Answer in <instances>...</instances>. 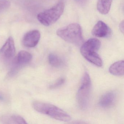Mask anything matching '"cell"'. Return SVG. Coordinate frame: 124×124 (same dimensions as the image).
Returning <instances> with one entry per match:
<instances>
[{"instance_id": "6da1fadb", "label": "cell", "mask_w": 124, "mask_h": 124, "mask_svg": "<svg viewBox=\"0 0 124 124\" xmlns=\"http://www.w3.org/2000/svg\"><path fill=\"white\" fill-rule=\"evenodd\" d=\"M32 107L37 111L55 119L66 122L71 120V117L66 112L53 104L41 101H35L32 103Z\"/></svg>"}, {"instance_id": "7a4b0ae2", "label": "cell", "mask_w": 124, "mask_h": 124, "mask_svg": "<svg viewBox=\"0 0 124 124\" xmlns=\"http://www.w3.org/2000/svg\"><path fill=\"white\" fill-rule=\"evenodd\" d=\"M101 46L99 40L91 38L83 44L80 50L81 54L85 59L98 67L103 65L102 60L97 53Z\"/></svg>"}, {"instance_id": "3957f363", "label": "cell", "mask_w": 124, "mask_h": 124, "mask_svg": "<svg viewBox=\"0 0 124 124\" xmlns=\"http://www.w3.org/2000/svg\"><path fill=\"white\" fill-rule=\"evenodd\" d=\"M56 34L66 42L76 46H79L83 41L81 27L76 23L71 24L59 29L56 31Z\"/></svg>"}, {"instance_id": "277c9868", "label": "cell", "mask_w": 124, "mask_h": 124, "mask_svg": "<svg viewBox=\"0 0 124 124\" xmlns=\"http://www.w3.org/2000/svg\"><path fill=\"white\" fill-rule=\"evenodd\" d=\"M64 8V3L59 2L50 9L40 13L38 15V19L44 26H50L58 20L63 14Z\"/></svg>"}, {"instance_id": "5b68a950", "label": "cell", "mask_w": 124, "mask_h": 124, "mask_svg": "<svg viewBox=\"0 0 124 124\" xmlns=\"http://www.w3.org/2000/svg\"><path fill=\"white\" fill-rule=\"evenodd\" d=\"M91 88V82L90 75L85 72L82 80L81 85L77 94V100L80 107L85 109L89 103Z\"/></svg>"}, {"instance_id": "8992f818", "label": "cell", "mask_w": 124, "mask_h": 124, "mask_svg": "<svg viewBox=\"0 0 124 124\" xmlns=\"http://www.w3.org/2000/svg\"><path fill=\"white\" fill-rule=\"evenodd\" d=\"M32 59V55L30 53L25 51H20L14 61L9 75L13 76L16 75L22 66L29 63Z\"/></svg>"}, {"instance_id": "52a82bcc", "label": "cell", "mask_w": 124, "mask_h": 124, "mask_svg": "<svg viewBox=\"0 0 124 124\" xmlns=\"http://www.w3.org/2000/svg\"><path fill=\"white\" fill-rule=\"evenodd\" d=\"M16 54V48L14 40L10 37L0 49V57L5 61L11 59Z\"/></svg>"}, {"instance_id": "ba28073f", "label": "cell", "mask_w": 124, "mask_h": 124, "mask_svg": "<svg viewBox=\"0 0 124 124\" xmlns=\"http://www.w3.org/2000/svg\"><path fill=\"white\" fill-rule=\"evenodd\" d=\"M40 38V32L38 30L30 31L27 32L23 37L22 44L27 47H34L38 44Z\"/></svg>"}, {"instance_id": "9c48e42d", "label": "cell", "mask_w": 124, "mask_h": 124, "mask_svg": "<svg viewBox=\"0 0 124 124\" xmlns=\"http://www.w3.org/2000/svg\"><path fill=\"white\" fill-rule=\"evenodd\" d=\"M92 34L98 38H106L111 35V31L106 23L99 21L93 28L91 32Z\"/></svg>"}, {"instance_id": "30bf717a", "label": "cell", "mask_w": 124, "mask_h": 124, "mask_svg": "<svg viewBox=\"0 0 124 124\" xmlns=\"http://www.w3.org/2000/svg\"><path fill=\"white\" fill-rule=\"evenodd\" d=\"M0 122L3 124H26L27 123L22 117L16 115H6L0 118Z\"/></svg>"}, {"instance_id": "8fae6325", "label": "cell", "mask_w": 124, "mask_h": 124, "mask_svg": "<svg viewBox=\"0 0 124 124\" xmlns=\"http://www.w3.org/2000/svg\"><path fill=\"white\" fill-rule=\"evenodd\" d=\"M116 95L114 92H109L104 95L100 99L99 104L103 108H108L114 104Z\"/></svg>"}, {"instance_id": "7c38bea8", "label": "cell", "mask_w": 124, "mask_h": 124, "mask_svg": "<svg viewBox=\"0 0 124 124\" xmlns=\"http://www.w3.org/2000/svg\"><path fill=\"white\" fill-rule=\"evenodd\" d=\"M109 71L111 74L115 76H121L124 75V61H119L112 64L109 67Z\"/></svg>"}, {"instance_id": "4fadbf2b", "label": "cell", "mask_w": 124, "mask_h": 124, "mask_svg": "<svg viewBox=\"0 0 124 124\" xmlns=\"http://www.w3.org/2000/svg\"><path fill=\"white\" fill-rule=\"evenodd\" d=\"M112 0H98L97 8L99 12L103 14L106 15L108 13Z\"/></svg>"}, {"instance_id": "5bb4252c", "label": "cell", "mask_w": 124, "mask_h": 124, "mask_svg": "<svg viewBox=\"0 0 124 124\" xmlns=\"http://www.w3.org/2000/svg\"><path fill=\"white\" fill-rule=\"evenodd\" d=\"M48 61L50 64L54 67H60L62 66V60L55 54H51L48 56Z\"/></svg>"}, {"instance_id": "9a60e30c", "label": "cell", "mask_w": 124, "mask_h": 124, "mask_svg": "<svg viewBox=\"0 0 124 124\" xmlns=\"http://www.w3.org/2000/svg\"><path fill=\"white\" fill-rule=\"evenodd\" d=\"M10 5V3L8 0H0V12L8 8Z\"/></svg>"}, {"instance_id": "2e32d148", "label": "cell", "mask_w": 124, "mask_h": 124, "mask_svg": "<svg viewBox=\"0 0 124 124\" xmlns=\"http://www.w3.org/2000/svg\"><path fill=\"white\" fill-rule=\"evenodd\" d=\"M65 80L64 78H61L58 80L54 84H53L50 86V88L52 89L56 88L59 87L64 83Z\"/></svg>"}, {"instance_id": "e0dca14e", "label": "cell", "mask_w": 124, "mask_h": 124, "mask_svg": "<svg viewBox=\"0 0 124 124\" xmlns=\"http://www.w3.org/2000/svg\"><path fill=\"white\" fill-rule=\"evenodd\" d=\"M124 21H122L121 22L119 25L120 29L121 32H122L123 33H124Z\"/></svg>"}, {"instance_id": "ac0fdd59", "label": "cell", "mask_w": 124, "mask_h": 124, "mask_svg": "<svg viewBox=\"0 0 124 124\" xmlns=\"http://www.w3.org/2000/svg\"><path fill=\"white\" fill-rule=\"evenodd\" d=\"M76 0L79 4L81 5H83V4L85 3L87 0Z\"/></svg>"}, {"instance_id": "d6986e66", "label": "cell", "mask_w": 124, "mask_h": 124, "mask_svg": "<svg viewBox=\"0 0 124 124\" xmlns=\"http://www.w3.org/2000/svg\"><path fill=\"white\" fill-rule=\"evenodd\" d=\"M4 98L2 95L0 94V100H4Z\"/></svg>"}]
</instances>
